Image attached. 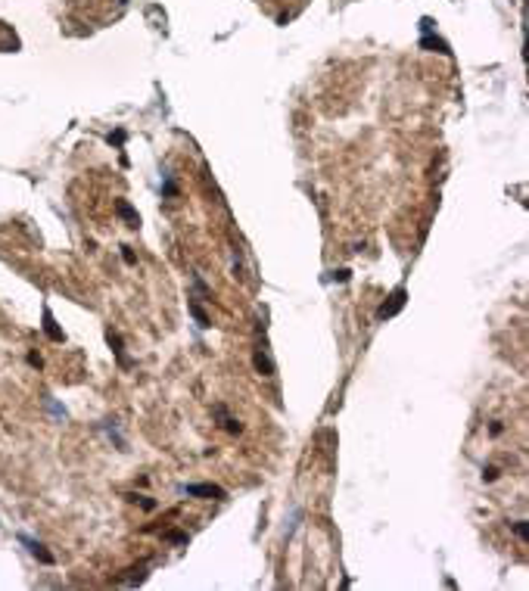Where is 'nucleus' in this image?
I'll list each match as a JSON object with an SVG mask.
<instances>
[{"mask_svg": "<svg viewBox=\"0 0 529 591\" xmlns=\"http://www.w3.org/2000/svg\"><path fill=\"white\" fill-rule=\"evenodd\" d=\"M22 542L28 545V551H31V554H34V557H38L41 563H53V554H47V551H44V545H38V542H31V539H22Z\"/></svg>", "mask_w": 529, "mask_h": 591, "instance_id": "f257e3e1", "label": "nucleus"}, {"mask_svg": "<svg viewBox=\"0 0 529 591\" xmlns=\"http://www.w3.org/2000/svg\"><path fill=\"white\" fill-rule=\"evenodd\" d=\"M184 492H187V495H215V498H224V492L215 489V486H187Z\"/></svg>", "mask_w": 529, "mask_h": 591, "instance_id": "f03ea898", "label": "nucleus"}, {"mask_svg": "<svg viewBox=\"0 0 529 591\" xmlns=\"http://www.w3.org/2000/svg\"><path fill=\"white\" fill-rule=\"evenodd\" d=\"M44 330H47V333H50V339H63V333H60V330H56V324H53V315H50V311H44Z\"/></svg>", "mask_w": 529, "mask_h": 591, "instance_id": "7ed1b4c3", "label": "nucleus"}, {"mask_svg": "<svg viewBox=\"0 0 529 591\" xmlns=\"http://www.w3.org/2000/svg\"><path fill=\"white\" fill-rule=\"evenodd\" d=\"M119 215L131 221V227H137V224H140V218H137V215L131 212V206H128V202H119Z\"/></svg>", "mask_w": 529, "mask_h": 591, "instance_id": "20e7f679", "label": "nucleus"}, {"mask_svg": "<svg viewBox=\"0 0 529 591\" xmlns=\"http://www.w3.org/2000/svg\"><path fill=\"white\" fill-rule=\"evenodd\" d=\"M190 311H193V318L199 321V327H209V318L203 315V308H199V305H190Z\"/></svg>", "mask_w": 529, "mask_h": 591, "instance_id": "39448f33", "label": "nucleus"}]
</instances>
